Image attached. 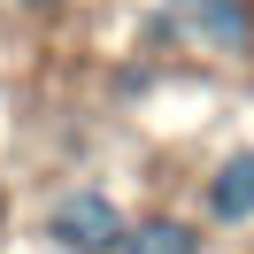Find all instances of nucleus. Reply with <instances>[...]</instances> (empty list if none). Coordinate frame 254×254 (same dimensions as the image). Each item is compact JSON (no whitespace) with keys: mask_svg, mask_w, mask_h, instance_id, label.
Listing matches in <instances>:
<instances>
[{"mask_svg":"<svg viewBox=\"0 0 254 254\" xmlns=\"http://www.w3.org/2000/svg\"><path fill=\"white\" fill-rule=\"evenodd\" d=\"M124 223H131V208L116 200L108 185L77 177V185L47 192V208H39V247H54V254H116Z\"/></svg>","mask_w":254,"mask_h":254,"instance_id":"obj_1","label":"nucleus"},{"mask_svg":"<svg viewBox=\"0 0 254 254\" xmlns=\"http://www.w3.org/2000/svg\"><path fill=\"white\" fill-rule=\"evenodd\" d=\"M170 39L192 47V54H208V62L247 69L254 62V0H192V8L170 16Z\"/></svg>","mask_w":254,"mask_h":254,"instance_id":"obj_2","label":"nucleus"},{"mask_svg":"<svg viewBox=\"0 0 254 254\" xmlns=\"http://www.w3.org/2000/svg\"><path fill=\"white\" fill-rule=\"evenodd\" d=\"M200 223L208 231H254V146H223L200 177Z\"/></svg>","mask_w":254,"mask_h":254,"instance_id":"obj_3","label":"nucleus"},{"mask_svg":"<svg viewBox=\"0 0 254 254\" xmlns=\"http://www.w3.org/2000/svg\"><path fill=\"white\" fill-rule=\"evenodd\" d=\"M116 254H208V223L200 216H170V208H146L124 223Z\"/></svg>","mask_w":254,"mask_h":254,"instance_id":"obj_4","label":"nucleus"},{"mask_svg":"<svg viewBox=\"0 0 254 254\" xmlns=\"http://www.w3.org/2000/svg\"><path fill=\"white\" fill-rule=\"evenodd\" d=\"M77 0H16V16H39V23H54V16H69Z\"/></svg>","mask_w":254,"mask_h":254,"instance_id":"obj_5","label":"nucleus"},{"mask_svg":"<svg viewBox=\"0 0 254 254\" xmlns=\"http://www.w3.org/2000/svg\"><path fill=\"white\" fill-rule=\"evenodd\" d=\"M8 216H16V200H8V177H0V239H8Z\"/></svg>","mask_w":254,"mask_h":254,"instance_id":"obj_6","label":"nucleus"},{"mask_svg":"<svg viewBox=\"0 0 254 254\" xmlns=\"http://www.w3.org/2000/svg\"><path fill=\"white\" fill-rule=\"evenodd\" d=\"M154 8H162V16H177V8H192V0H154Z\"/></svg>","mask_w":254,"mask_h":254,"instance_id":"obj_7","label":"nucleus"}]
</instances>
